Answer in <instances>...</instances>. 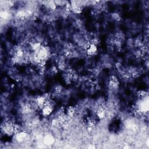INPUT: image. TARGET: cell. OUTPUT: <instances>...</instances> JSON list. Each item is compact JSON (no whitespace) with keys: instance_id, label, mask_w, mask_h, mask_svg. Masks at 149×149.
I'll return each mask as SVG.
<instances>
[{"instance_id":"cell-5","label":"cell","mask_w":149,"mask_h":149,"mask_svg":"<svg viewBox=\"0 0 149 149\" xmlns=\"http://www.w3.org/2000/svg\"><path fill=\"white\" fill-rule=\"evenodd\" d=\"M97 45L94 44L91 42H88L87 45V54L89 55H94L97 53Z\"/></svg>"},{"instance_id":"cell-6","label":"cell","mask_w":149,"mask_h":149,"mask_svg":"<svg viewBox=\"0 0 149 149\" xmlns=\"http://www.w3.org/2000/svg\"><path fill=\"white\" fill-rule=\"evenodd\" d=\"M65 112L69 117L74 116L76 113V109L73 106H69L65 109Z\"/></svg>"},{"instance_id":"cell-7","label":"cell","mask_w":149,"mask_h":149,"mask_svg":"<svg viewBox=\"0 0 149 149\" xmlns=\"http://www.w3.org/2000/svg\"><path fill=\"white\" fill-rule=\"evenodd\" d=\"M97 116L100 119L104 118L106 116V112L102 108H100L97 111Z\"/></svg>"},{"instance_id":"cell-3","label":"cell","mask_w":149,"mask_h":149,"mask_svg":"<svg viewBox=\"0 0 149 149\" xmlns=\"http://www.w3.org/2000/svg\"><path fill=\"white\" fill-rule=\"evenodd\" d=\"M120 85V81L115 75H111L108 80V86L111 90L117 89Z\"/></svg>"},{"instance_id":"cell-4","label":"cell","mask_w":149,"mask_h":149,"mask_svg":"<svg viewBox=\"0 0 149 149\" xmlns=\"http://www.w3.org/2000/svg\"><path fill=\"white\" fill-rule=\"evenodd\" d=\"M56 67L58 69L61 70H65V58L62 56H59L56 58Z\"/></svg>"},{"instance_id":"cell-2","label":"cell","mask_w":149,"mask_h":149,"mask_svg":"<svg viewBox=\"0 0 149 149\" xmlns=\"http://www.w3.org/2000/svg\"><path fill=\"white\" fill-rule=\"evenodd\" d=\"M87 1H70V10L75 13H80L83 9V5Z\"/></svg>"},{"instance_id":"cell-8","label":"cell","mask_w":149,"mask_h":149,"mask_svg":"<svg viewBox=\"0 0 149 149\" xmlns=\"http://www.w3.org/2000/svg\"><path fill=\"white\" fill-rule=\"evenodd\" d=\"M148 95V93L144 90H140L137 92V95L139 98H144Z\"/></svg>"},{"instance_id":"cell-1","label":"cell","mask_w":149,"mask_h":149,"mask_svg":"<svg viewBox=\"0 0 149 149\" xmlns=\"http://www.w3.org/2000/svg\"><path fill=\"white\" fill-rule=\"evenodd\" d=\"M62 78L65 83L69 84L72 82H74L77 80L78 74L74 69H65L63 73Z\"/></svg>"},{"instance_id":"cell-9","label":"cell","mask_w":149,"mask_h":149,"mask_svg":"<svg viewBox=\"0 0 149 149\" xmlns=\"http://www.w3.org/2000/svg\"><path fill=\"white\" fill-rule=\"evenodd\" d=\"M55 6H64L66 5L67 2L66 1H54Z\"/></svg>"}]
</instances>
